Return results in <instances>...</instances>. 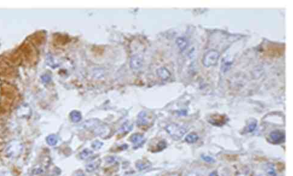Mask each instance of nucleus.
<instances>
[{
  "mask_svg": "<svg viewBox=\"0 0 293 176\" xmlns=\"http://www.w3.org/2000/svg\"><path fill=\"white\" fill-rule=\"evenodd\" d=\"M98 122H99V121L97 119L89 120L87 123H85V127L91 131H93L94 133L102 136V135L107 132L108 128L105 124Z\"/></svg>",
  "mask_w": 293,
  "mask_h": 176,
  "instance_id": "nucleus-1",
  "label": "nucleus"
},
{
  "mask_svg": "<svg viewBox=\"0 0 293 176\" xmlns=\"http://www.w3.org/2000/svg\"><path fill=\"white\" fill-rule=\"evenodd\" d=\"M165 128L168 134L175 140L181 139L186 132L184 127L174 123L169 124Z\"/></svg>",
  "mask_w": 293,
  "mask_h": 176,
  "instance_id": "nucleus-2",
  "label": "nucleus"
},
{
  "mask_svg": "<svg viewBox=\"0 0 293 176\" xmlns=\"http://www.w3.org/2000/svg\"><path fill=\"white\" fill-rule=\"evenodd\" d=\"M219 57V53L216 50L207 52L202 59V63L206 67H210L217 64Z\"/></svg>",
  "mask_w": 293,
  "mask_h": 176,
  "instance_id": "nucleus-3",
  "label": "nucleus"
},
{
  "mask_svg": "<svg viewBox=\"0 0 293 176\" xmlns=\"http://www.w3.org/2000/svg\"><path fill=\"white\" fill-rule=\"evenodd\" d=\"M268 141L273 144H280L285 141V134L281 130H274L269 133Z\"/></svg>",
  "mask_w": 293,
  "mask_h": 176,
  "instance_id": "nucleus-4",
  "label": "nucleus"
},
{
  "mask_svg": "<svg viewBox=\"0 0 293 176\" xmlns=\"http://www.w3.org/2000/svg\"><path fill=\"white\" fill-rule=\"evenodd\" d=\"M228 120L229 119L226 116V115L214 114L210 116L209 119H208V121L213 126L221 127L226 123Z\"/></svg>",
  "mask_w": 293,
  "mask_h": 176,
  "instance_id": "nucleus-5",
  "label": "nucleus"
},
{
  "mask_svg": "<svg viewBox=\"0 0 293 176\" xmlns=\"http://www.w3.org/2000/svg\"><path fill=\"white\" fill-rule=\"evenodd\" d=\"M22 149H23V147L20 144H10V145L7 147L6 152L9 157L16 158L21 153V152L22 151Z\"/></svg>",
  "mask_w": 293,
  "mask_h": 176,
  "instance_id": "nucleus-6",
  "label": "nucleus"
},
{
  "mask_svg": "<svg viewBox=\"0 0 293 176\" xmlns=\"http://www.w3.org/2000/svg\"><path fill=\"white\" fill-rule=\"evenodd\" d=\"M130 141L133 143L134 148L136 149L141 147L145 142L144 137L140 133H134L131 136Z\"/></svg>",
  "mask_w": 293,
  "mask_h": 176,
  "instance_id": "nucleus-7",
  "label": "nucleus"
},
{
  "mask_svg": "<svg viewBox=\"0 0 293 176\" xmlns=\"http://www.w3.org/2000/svg\"><path fill=\"white\" fill-rule=\"evenodd\" d=\"M151 118L147 112H141L137 117V123L139 126H146L149 124Z\"/></svg>",
  "mask_w": 293,
  "mask_h": 176,
  "instance_id": "nucleus-8",
  "label": "nucleus"
},
{
  "mask_svg": "<svg viewBox=\"0 0 293 176\" xmlns=\"http://www.w3.org/2000/svg\"><path fill=\"white\" fill-rule=\"evenodd\" d=\"M143 65V60L139 56H134L130 60L131 68L134 70H137L141 68Z\"/></svg>",
  "mask_w": 293,
  "mask_h": 176,
  "instance_id": "nucleus-9",
  "label": "nucleus"
},
{
  "mask_svg": "<svg viewBox=\"0 0 293 176\" xmlns=\"http://www.w3.org/2000/svg\"><path fill=\"white\" fill-rule=\"evenodd\" d=\"M157 74L162 80H167L171 77V73L166 68L162 67L157 71Z\"/></svg>",
  "mask_w": 293,
  "mask_h": 176,
  "instance_id": "nucleus-10",
  "label": "nucleus"
},
{
  "mask_svg": "<svg viewBox=\"0 0 293 176\" xmlns=\"http://www.w3.org/2000/svg\"><path fill=\"white\" fill-rule=\"evenodd\" d=\"M100 164V160H97L89 163L86 165V170L88 172H93L97 170Z\"/></svg>",
  "mask_w": 293,
  "mask_h": 176,
  "instance_id": "nucleus-11",
  "label": "nucleus"
},
{
  "mask_svg": "<svg viewBox=\"0 0 293 176\" xmlns=\"http://www.w3.org/2000/svg\"><path fill=\"white\" fill-rule=\"evenodd\" d=\"M199 139V136L195 133H191L187 135L185 138V141L189 144H194Z\"/></svg>",
  "mask_w": 293,
  "mask_h": 176,
  "instance_id": "nucleus-12",
  "label": "nucleus"
},
{
  "mask_svg": "<svg viewBox=\"0 0 293 176\" xmlns=\"http://www.w3.org/2000/svg\"><path fill=\"white\" fill-rule=\"evenodd\" d=\"M136 167L139 171H143L144 170L147 169L148 168L150 167L151 163L149 162H146L144 160H140L138 161L136 164Z\"/></svg>",
  "mask_w": 293,
  "mask_h": 176,
  "instance_id": "nucleus-13",
  "label": "nucleus"
},
{
  "mask_svg": "<svg viewBox=\"0 0 293 176\" xmlns=\"http://www.w3.org/2000/svg\"><path fill=\"white\" fill-rule=\"evenodd\" d=\"M70 118L74 123H78L82 119V115L80 112L74 111L70 113Z\"/></svg>",
  "mask_w": 293,
  "mask_h": 176,
  "instance_id": "nucleus-14",
  "label": "nucleus"
},
{
  "mask_svg": "<svg viewBox=\"0 0 293 176\" xmlns=\"http://www.w3.org/2000/svg\"><path fill=\"white\" fill-rule=\"evenodd\" d=\"M177 44L178 45V47L182 51H183L184 50L186 49L187 47V41L185 38H179L177 39L176 40Z\"/></svg>",
  "mask_w": 293,
  "mask_h": 176,
  "instance_id": "nucleus-15",
  "label": "nucleus"
},
{
  "mask_svg": "<svg viewBox=\"0 0 293 176\" xmlns=\"http://www.w3.org/2000/svg\"><path fill=\"white\" fill-rule=\"evenodd\" d=\"M46 141H47V144L49 145H50V146H54L56 144H57L58 141V138L57 136H56L55 135H51L49 136L47 138Z\"/></svg>",
  "mask_w": 293,
  "mask_h": 176,
  "instance_id": "nucleus-16",
  "label": "nucleus"
},
{
  "mask_svg": "<svg viewBox=\"0 0 293 176\" xmlns=\"http://www.w3.org/2000/svg\"><path fill=\"white\" fill-rule=\"evenodd\" d=\"M93 154V151L90 150L89 149H85L79 155V157L81 159H86L87 158H89Z\"/></svg>",
  "mask_w": 293,
  "mask_h": 176,
  "instance_id": "nucleus-17",
  "label": "nucleus"
},
{
  "mask_svg": "<svg viewBox=\"0 0 293 176\" xmlns=\"http://www.w3.org/2000/svg\"><path fill=\"white\" fill-rule=\"evenodd\" d=\"M256 126H257V121L256 120L253 119L252 121L250 122V124L248 125L245 131L246 133H252V132H253L255 130Z\"/></svg>",
  "mask_w": 293,
  "mask_h": 176,
  "instance_id": "nucleus-18",
  "label": "nucleus"
},
{
  "mask_svg": "<svg viewBox=\"0 0 293 176\" xmlns=\"http://www.w3.org/2000/svg\"><path fill=\"white\" fill-rule=\"evenodd\" d=\"M166 146H167L166 142L164 140L160 142H159V144L157 145L156 150H155V151H161L163 150L164 148H166Z\"/></svg>",
  "mask_w": 293,
  "mask_h": 176,
  "instance_id": "nucleus-19",
  "label": "nucleus"
},
{
  "mask_svg": "<svg viewBox=\"0 0 293 176\" xmlns=\"http://www.w3.org/2000/svg\"><path fill=\"white\" fill-rule=\"evenodd\" d=\"M132 129V126L128 125V124L125 123L123 125V126L121 128V131H122L123 133H128V132L130 131Z\"/></svg>",
  "mask_w": 293,
  "mask_h": 176,
  "instance_id": "nucleus-20",
  "label": "nucleus"
},
{
  "mask_svg": "<svg viewBox=\"0 0 293 176\" xmlns=\"http://www.w3.org/2000/svg\"><path fill=\"white\" fill-rule=\"evenodd\" d=\"M103 145L104 144L102 142H100L99 141H95L93 142L91 145L94 150H99L103 146Z\"/></svg>",
  "mask_w": 293,
  "mask_h": 176,
  "instance_id": "nucleus-21",
  "label": "nucleus"
},
{
  "mask_svg": "<svg viewBox=\"0 0 293 176\" xmlns=\"http://www.w3.org/2000/svg\"><path fill=\"white\" fill-rule=\"evenodd\" d=\"M201 159L202 160H204L205 162H206L207 163H213V162H215V160H214L210 156H206V155H202L201 156Z\"/></svg>",
  "mask_w": 293,
  "mask_h": 176,
  "instance_id": "nucleus-22",
  "label": "nucleus"
},
{
  "mask_svg": "<svg viewBox=\"0 0 293 176\" xmlns=\"http://www.w3.org/2000/svg\"><path fill=\"white\" fill-rule=\"evenodd\" d=\"M0 176H12V175L9 171H2L0 172Z\"/></svg>",
  "mask_w": 293,
  "mask_h": 176,
  "instance_id": "nucleus-23",
  "label": "nucleus"
},
{
  "mask_svg": "<svg viewBox=\"0 0 293 176\" xmlns=\"http://www.w3.org/2000/svg\"><path fill=\"white\" fill-rule=\"evenodd\" d=\"M209 176H219L217 172V171H214V172H212Z\"/></svg>",
  "mask_w": 293,
  "mask_h": 176,
  "instance_id": "nucleus-24",
  "label": "nucleus"
},
{
  "mask_svg": "<svg viewBox=\"0 0 293 176\" xmlns=\"http://www.w3.org/2000/svg\"><path fill=\"white\" fill-rule=\"evenodd\" d=\"M188 176H198V175H196L195 174H189Z\"/></svg>",
  "mask_w": 293,
  "mask_h": 176,
  "instance_id": "nucleus-25",
  "label": "nucleus"
}]
</instances>
